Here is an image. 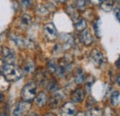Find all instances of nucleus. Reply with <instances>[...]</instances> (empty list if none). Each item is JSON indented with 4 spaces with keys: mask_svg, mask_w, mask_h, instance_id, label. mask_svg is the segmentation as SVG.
<instances>
[{
    "mask_svg": "<svg viewBox=\"0 0 120 116\" xmlns=\"http://www.w3.org/2000/svg\"><path fill=\"white\" fill-rule=\"evenodd\" d=\"M3 76L8 81H16L22 76V70L14 65H5L2 69Z\"/></svg>",
    "mask_w": 120,
    "mask_h": 116,
    "instance_id": "f257e3e1",
    "label": "nucleus"
},
{
    "mask_svg": "<svg viewBox=\"0 0 120 116\" xmlns=\"http://www.w3.org/2000/svg\"><path fill=\"white\" fill-rule=\"evenodd\" d=\"M37 85L34 82H30L26 84L21 90V97L25 102H30L36 97Z\"/></svg>",
    "mask_w": 120,
    "mask_h": 116,
    "instance_id": "f03ea898",
    "label": "nucleus"
},
{
    "mask_svg": "<svg viewBox=\"0 0 120 116\" xmlns=\"http://www.w3.org/2000/svg\"><path fill=\"white\" fill-rule=\"evenodd\" d=\"M30 108V103L29 102H19L13 110L12 116H23L25 113L29 112Z\"/></svg>",
    "mask_w": 120,
    "mask_h": 116,
    "instance_id": "7ed1b4c3",
    "label": "nucleus"
},
{
    "mask_svg": "<svg viewBox=\"0 0 120 116\" xmlns=\"http://www.w3.org/2000/svg\"><path fill=\"white\" fill-rule=\"evenodd\" d=\"M44 34L48 41H55L57 38V30L54 24L48 23L44 27Z\"/></svg>",
    "mask_w": 120,
    "mask_h": 116,
    "instance_id": "20e7f679",
    "label": "nucleus"
},
{
    "mask_svg": "<svg viewBox=\"0 0 120 116\" xmlns=\"http://www.w3.org/2000/svg\"><path fill=\"white\" fill-rule=\"evenodd\" d=\"M61 116H75L76 115V106L73 102H66L62 108L60 109Z\"/></svg>",
    "mask_w": 120,
    "mask_h": 116,
    "instance_id": "39448f33",
    "label": "nucleus"
},
{
    "mask_svg": "<svg viewBox=\"0 0 120 116\" xmlns=\"http://www.w3.org/2000/svg\"><path fill=\"white\" fill-rule=\"evenodd\" d=\"M65 99V94L63 91H56L55 92L51 98H50V106L52 108H57L60 104L62 103V102L64 101Z\"/></svg>",
    "mask_w": 120,
    "mask_h": 116,
    "instance_id": "423d86ee",
    "label": "nucleus"
},
{
    "mask_svg": "<svg viewBox=\"0 0 120 116\" xmlns=\"http://www.w3.org/2000/svg\"><path fill=\"white\" fill-rule=\"evenodd\" d=\"M1 54L3 56V60L9 64V65H12L16 60V55L14 54L13 51H11L9 48L8 47H3L2 50H1Z\"/></svg>",
    "mask_w": 120,
    "mask_h": 116,
    "instance_id": "0eeeda50",
    "label": "nucleus"
},
{
    "mask_svg": "<svg viewBox=\"0 0 120 116\" xmlns=\"http://www.w3.org/2000/svg\"><path fill=\"white\" fill-rule=\"evenodd\" d=\"M90 59L93 61L94 64H96L97 65H103L105 64V56L103 54V53L101 51H99L98 49H93L90 53Z\"/></svg>",
    "mask_w": 120,
    "mask_h": 116,
    "instance_id": "6e6552de",
    "label": "nucleus"
},
{
    "mask_svg": "<svg viewBox=\"0 0 120 116\" xmlns=\"http://www.w3.org/2000/svg\"><path fill=\"white\" fill-rule=\"evenodd\" d=\"M84 97H85L84 90L82 88H77L71 93L70 99H71V102L73 103H79V102H81L84 100Z\"/></svg>",
    "mask_w": 120,
    "mask_h": 116,
    "instance_id": "1a4fd4ad",
    "label": "nucleus"
},
{
    "mask_svg": "<svg viewBox=\"0 0 120 116\" xmlns=\"http://www.w3.org/2000/svg\"><path fill=\"white\" fill-rule=\"evenodd\" d=\"M10 39L15 43V44L17 46L20 47V48H24V47H30V42H29L28 40L26 39H23L18 35H14V34H11L10 35Z\"/></svg>",
    "mask_w": 120,
    "mask_h": 116,
    "instance_id": "9d476101",
    "label": "nucleus"
},
{
    "mask_svg": "<svg viewBox=\"0 0 120 116\" xmlns=\"http://www.w3.org/2000/svg\"><path fill=\"white\" fill-rule=\"evenodd\" d=\"M80 41L83 43V44L85 45H90L93 42V38L92 35L90 34V31L89 29H85L81 32L80 34Z\"/></svg>",
    "mask_w": 120,
    "mask_h": 116,
    "instance_id": "9b49d317",
    "label": "nucleus"
},
{
    "mask_svg": "<svg viewBox=\"0 0 120 116\" xmlns=\"http://www.w3.org/2000/svg\"><path fill=\"white\" fill-rule=\"evenodd\" d=\"M73 44V39L70 35L68 34H63L61 36V46L63 50L68 49L69 47H71Z\"/></svg>",
    "mask_w": 120,
    "mask_h": 116,
    "instance_id": "f8f14e48",
    "label": "nucleus"
},
{
    "mask_svg": "<svg viewBox=\"0 0 120 116\" xmlns=\"http://www.w3.org/2000/svg\"><path fill=\"white\" fill-rule=\"evenodd\" d=\"M85 78H86V76H85L84 71L81 68H78L77 71L75 72V76H74L75 82L77 84H81L85 81Z\"/></svg>",
    "mask_w": 120,
    "mask_h": 116,
    "instance_id": "ddd939ff",
    "label": "nucleus"
},
{
    "mask_svg": "<svg viewBox=\"0 0 120 116\" xmlns=\"http://www.w3.org/2000/svg\"><path fill=\"white\" fill-rule=\"evenodd\" d=\"M47 102V96L45 92H41L37 95L36 97V104L38 107H43L45 106Z\"/></svg>",
    "mask_w": 120,
    "mask_h": 116,
    "instance_id": "4468645a",
    "label": "nucleus"
},
{
    "mask_svg": "<svg viewBox=\"0 0 120 116\" xmlns=\"http://www.w3.org/2000/svg\"><path fill=\"white\" fill-rule=\"evenodd\" d=\"M75 27L76 29L79 31H83L87 29V22L84 18H79L78 20H75Z\"/></svg>",
    "mask_w": 120,
    "mask_h": 116,
    "instance_id": "2eb2a0df",
    "label": "nucleus"
},
{
    "mask_svg": "<svg viewBox=\"0 0 120 116\" xmlns=\"http://www.w3.org/2000/svg\"><path fill=\"white\" fill-rule=\"evenodd\" d=\"M114 6V1L113 0H103L101 3V8L105 10V12H109Z\"/></svg>",
    "mask_w": 120,
    "mask_h": 116,
    "instance_id": "dca6fc26",
    "label": "nucleus"
},
{
    "mask_svg": "<svg viewBox=\"0 0 120 116\" xmlns=\"http://www.w3.org/2000/svg\"><path fill=\"white\" fill-rule=\"evenodd\" d=\"M35 11H36L37 14L42 16V17H45V16H47V15L49 14L48 8L45 6H44V5H38L36 7V8H35Z\"/></svg>",
    "mask_w": 120,
    "mask_h": 116,
    "instance_id": "f3484780",
    "label": "nucleus"
},
{
    "mask_svg": "<svg viewBox=\"0 0 120 116\" xmlns=\"http://www.w3.org/2000/svg\"><path fill=\"white\" fill-rule=\"evenodd\" d=\"M119 99H120V94L118 91H114L111 94L110 97V102L113 106H117L119 103Z\"/></svg>",
    "mask_w": 120,
    "mask_h": 116,
    "instance_id": "a211bd4d",
    "label": "nucleus"
},
{
    "mask_svg": "<svg viewBox=\"0 0 120 116\" xmlns=\"http://www.w3.org/2000/svg\"><path fill=\"white\" fill-rule=\"evenodd\" d=\"M20 22L25 27H28V26H30V24L32 23V18L30 17V15L24 14L21 17V18H20Z\"/></svg>",
    "mask_w": 120,
    "mask_h": 116,
    "instance_id": "6ab92c4d",
    "label": "nucleus"
},
{
    "mask_svg": "<svg viewBox=\"0 0 120 116\" xmlns=\"http://www.w3.org/2000/svg\"><path fill=\"white\" fill-rule=\"evenodd\" d=\"M34 69H35V65H34V63L32 61H28L24 65V72L27 73V74L33 73L34 72Z\"/></svg>",
    "mask_w": 120,
    "mask_h": 116,
    "instance_id": "aec40b11",
    "label": "nucleus"
},
{
    "mask_svg": "<svg viewBox=\"0 0 120 116\" xmlns=\"http://www.w3.org/2000/svg\"><path fill=\"white\" fill-rule=\"evenodd\" d=\"M9 83L6 79V77L2 75H0V90H7L8 88Z\"/></svg>",
    "mask_w": 120,
    "mask_h": 116,
    "instance_id": "412c9836",
    "label": "nucleus"
},
{
    "mask_svg": "<svg viewBox=\"0 0 120 116\" xmlns=\"http://www.w3.org/2000/svg\"><path fill=\"white\" fill-rule=\"evenodd\" d=\"M46 78V76H45V74L43 71H39V72L36 73V76H35V79H36V81L38 82V83H40V84H44L45 82V79Z\"/></svg>",
    "mask_w": 120,
    "mask_h": 116,
    "instance_id": "4be33fe9",
    "label": "nucleus"
},
{
    "mask_svg": "<svg viewBox=\"0 0 120 116\" xmlns=\"http://www.w3.org/2000/svg\"><path fill=\"white\" fill-rule=\"evenodd\" d=\"M85 116H103V112L100 109L92 108L90 111H88V112L85 114Z\"/></svg>",
    "mask_w": 120,
    "mask_h": 116,
    "instance_id": "5701e85b",
    "label": "nucleus"
},
{
    "mask_svg": "<svg viewBox=\"0 0 120 116\" xmlns=\"http://www.w3.org/2000/svg\"><path fill=\"white\" fill-rule=\"evenodd\" d=\"M57 87H58V84H57V82L56 81V80H50L49 82H48V84H47V89L49 90V91H56V89H57Z\"/></svg>",
    "mask_w": 120,
    "mask_h": 116,
    "instance_id": "b1692460",
    "label": "nucleus"
},
{
    "mask_svg": "<svg viewBox=\"0 0 120 116\" xmlns=\"http://www.w3.org/2000/svg\"><path fill=\"white\" fill-rule=\"evenodd\" d=\"M75 7L79 10H84L86 7V0H75Z\"/></svg>",
    "mask_w": 120,
    "mask_h": 116,
    "instance_id": "393cba45",
    "label": "nucleus"
},
{
    "mask_svg": "<svg viewBox=\"0 0 120 116\" xmlns=\"http://www.w3.org/2000/svg\"><path fill=\"white\" fill-rule=\"evenodd\" d=\"M56 68H57V65L56 64L55 61H51L48 64V70L51 73H56Z\"/></svg>",
    "mask_w": 120,
    "mask_h": 116,
    "instance_id": "a878e982",
    "label": "nucleus"
},
{
    "mask_svg": "<svg viewBox=\"0 0 120 116\" xmlns=\"http://www.w3.org/2000/svg\"><path fill=\"white\" fill-rule=\"evenodd\" d=\"M19 4L23 8H29L31 6L30 0H19Z\"/></svg>",
    "mask_w": 120,
    "mask_h": 116,
    "instance_id": "bb28decb",
    "label": "nucleus"
},
{
    "mask_svg": "<svg viewBox=\"0 0 120 116\" xmlns=\"http://www.w3.org/2000/svg\"><path fill=\"white\" fill-rule=\"evenodd\" d=\"M68 14L71 16V18H72L74 20L77 18L78 14L76 13V10L74 9V7H68Z\"/></svg>",
    "mask_w": 120,
    "mask_h": 116,
    "instance_id": "cd10ccee",
    "label": "nucleus"
},
{
    "mask_svg": "<svg viewBox=\"0 0 120 116\" xmlns=\"http://www.w3.org/2000/svg\"><path fill=\"white\" fill-rule=\"evenodd\" d=\"M105 116H116L114 111L112 109H109V108H106L105 112Z\"/></svg>",
    "mask_w": 120,
    "mask_h": 116,
    "instance_id": "c85d7f7f",
    "label": "nucleus"
},
{
    "mask_svg": "<svg viewBox=\"0 0 120 116\" xmlns=\"http://www.w3.org/2000/svg\"><path fill=\"white\" fill-rule=\"evenodd\" d=\"M90 2L93 5H101V3L103 2V0H90Z\"/></svg>",
    "mask_w": 120,
    "mask_h": 116,
    "instance_id": "c756f323",
    "label": "nucleus"
},
{
    "mask_svg": "<svg viewBox=\"0 0 120 116\" xmlns=\"http://www.w3.org/2000/svg\"><path fill=\"white\" fill-rule=\"evenodd\" d=\"M4 64H5V61H4L2 58H0V69H1V70H2V69H3V67L5 66V65H4Z\"/></svg>",
    "mask_w": 120,
    "mask_h": 116,
    "instance_id": "7c9ffc66",
    "label": "nucleus"
},
{
    "mask_svg": "<svg viewBox=\"0 0 120 116\" xmlns=\"http://www.w3.org/2000/svg\"><path fill=\"white\" fill-rule=\"evenodd\" d=\"M116 82H117V84L120 86V73L117 75V76H116Z\"/></svg>",
    "mask_w": 120,
    "mask_h": 116,
    "instance_id": "2f4dec72",
    "label": "nucleus"
},
{
    "mask_svg": "<svg viewBox=\"0 0 120 116\" xmlns=\"http://www.w3.org/2000/svg\"><path fill=\"white\" fill-rule=\"evenodd\" d=\"M3 101H4V95L0 92V102H2Z\"/></svg>",
    "mask_w": 120,
    "mask_h": 116,
    "instance_id": "473e14b6",
    "label": "nucleus"
},
{
    "mask_svg": "<svg viewBox=\"0 0 120 116\" xmlns=\"http://www.w3.org/2000/svg\"><path fill=\"white\" fill-rule=\"evenodd\" d=\"M116 66H117L118 68H120V57L118 58V60L116 61Z\"/></svg>",
    "mask_w": 120,
    "mask_h": 116,
    "instance_id": "72a5a7b5",
    "label": "nucleus"
},
{
    "mask_svg": "<svg viewBox=\"0 0 120 116\" xmlns=\"http://www.w3.org/2000/svg\"><path fill=\"white\" fill-rule=\"evenodd\" d=\"M75 116H85V113H84V112H79V113Z\"/></svg>",
    "mask_w": 120,
    "mask_h": 116,
    "instance_id": "f704fd0d",
    "label": "nucleus"
},
{
    "mask_svg": "<svg viewBox=\"0 0 120 116\" xmlns=\"http://www.w3.org/2000/svg\"><path fill=\"white\" fill-rule=\"evenodd\" d=\"M28 116H38V113L37 112H33V113H31V114H30V115Z\"/></svg>",
    "mask_w": 120,
    "mask_h": 116,
    "instance_id": "c9c22d12",
    "label": "nucleus"
},
{
    "mask_svg": "<svg viewBox=\"0 0 120 116\" xmlns=\"http://www.w3.org/2000/svg\"><path fill=\"white\" fill-rule=\"evenodd\" d=\"M56 2H58V3H64L66 0H55Z\"/></svg>",
    "mask_w": 120,
    "mask_h": 116,
    "instance_id": "e433bc0d",
    "label": "nucleus"
},
{
    "mask_svg": "<svg viewBox=\"0 0 120 116\" xmlns=\"http://www.w3.org/2000/svg\"><path fill=\"white\" fill-rule=\"evenodd\" d=\"M0 116H6V113L4 112H0Z\"/></svg>",
    "mask_w": 120,
    "mask_h": 116,
    "instance_id": "4c0bfd02",
    "label": "nucleus"
},
{
    "mask_svg": "<svg viewBox=\"0 0 120 116\" xmlns=\"http://www.w3.org/2000/svg\"><path fill=\"white\" fill-rule=\"evenodd\" d=\"M45 116H56V115L53 114V113H47V114H45Z\"/></svg>",
    "mask_w": 120,
    "mask_h": 116,
    "instance_id": "58836bf2",
    "label": "nucleus"
},
{
    "mask_svg": "<svg viewBox=\"0 0 120 116\" xmlns=\"http://www.w3.org/2000/svg\"><path fill=\"white\" fill-rule=\"evenodd\" d=\"M116 1H119V0H116Z\"/></svg>",
    "mask_w": 120,
    "mask_h": 116,
    "instance_id": "ea45409f",
    "label": "nucleus"
}]
</instances>
